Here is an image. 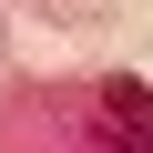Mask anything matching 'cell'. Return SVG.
Returning a JSON list of instances; mask_svg holds the SVG:
<instances>
[{"instance_id":"6da1fadb","label":"cell","mask_w":153,"mask_h":153,"mask_svg":"<svg viewBox=\"0 0 153 153\" xmlns=\"http://www.w3.org/2000/svg\"><path fill=\"white\" fill-rule=\"evenodd\" d=\"M102 123H112V143L153 153V82H133V71H112V82H102Z\"/></svg>"},{"instance_id":"7a4b0ae2","label":"cell","mask_w":153,"mask_h":153,"mask_svg":"<svg viewBox=\"0 0 153 153\" xmlns=\"http://www.w3.org/2000/svg\"><path fill=\"white\" fill-rule=\"evenodd\" d=\"M102 153H133V143H102Z\"/></svg>"}]
</instances>
